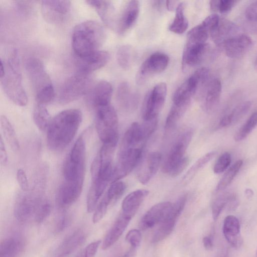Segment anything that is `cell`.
I'll list each match as a JSON object with an SVG mask.
<instances>
[{
    "label": "cell",
    "mask_w": 257,
    "mask_h": 257,
    "mask_svg": "<svg viewBox=\"0 0 257 257\" xmlns=\"http://www.w3.org/2000/svg\"><path fill=\"white\" fill-rule=\"evenodd\" d=\"M82 120L78 109L63 110L53 118L47 130V143L50 150L60 151L65 149L75 137Z\"/></svg>",
    "instance_id": "1"
},
{
    "label": "cell",
    "mask_w": 257,
    "mask_h": 257,
    "mask_svg": "<svg viewBox=\"0 0 257 257\" xmlns=\"http://www.w3.org/2000/svg\"><path fill=\"white\" fill-rule=\"evenodd\" d=\"M105 37V31L98 22L88 20L79 24L72 35V46L76 56L83 57L99 51Z\"/></svg>",
    "instance_id": "2"
},
{
    "label": "cell",
    "mask_w": 257,
    "mask_h": 257,
    "mask_svg": "<svg viewBox=\"0 0 257 257\" xmlns=\"http://www.w3.org/2000/svg\"><path fill=\"white\" fill-rule=\"evenodd\" d=\"M5 71L0 77L2 88L8 98L15 104L24 106L28 103V97L22 82L18 52H12L6 62Z\"/></svg>",
    "instance_id": "3"
},
{
    "label": "cell",
    "mask_w": 257,
    "mask_h": 257,
    "mask_svg": "<svg viewBox=\"0 0 257 257\" xmlns=\"http://www.w3.org/2000/svg\"><path fill=\"white\" fill-rule=\"evenodd\" d=\"M95 126L103 144H117L118 120L117 113L110 104L95 108Z\"/></svg>",
    "instance_id": "4"
},
{
    "label": "cell",
    "mask_w": 257,
    "mask_h": 257,
    "mask_svg": "<svg viewBox=\"0 0 257 257\" xmlns=\"http://www.w3.org/2000/svg\"><path fill=\"white\" fill-rule=\"evenodd\" d=\"M92 84L90 73L78 71L62 84L59 94V102L65 104L78 99L88 92Z\"/></svg>",
    "instance_id": "5"
},
{
    "label": "cell",
    "mask_w": 257,
    "mask_h": 257,
    "mask_svg": "<svg viewBox=\"0 0 257 257\" xmlns=\"http://www.w3.org/2000/svg\"><path fill=\"white\" fill-rule=\"evenodd\" d=\"M44 198L41 194L37 193L20 194L14 206L15 218L21 223H36L38 212Z\"/></svg>",
    "instance_id": "6"
},
{
    "label": "cell",
    "mask_w": 257,
    "mask_h": 257,
    "mask_svg": "<svg viewBox=\"0 0 257 257\" xmlns=\"http://www.w3.org/2000/svg\"><path fill=\"white\" fill-rule=\"evenodd\" d=\"M193 136V131L188 130L177 138L163 162L162 171L164 173L171 175L183 161Z\"/></svg>",
    "instance_id": "7"
},
{
    "label": "cell",
    "mask_w": 257,
    "mask_h": 257,
    "mask_svg": "<svg viewBox=\"0 0 257 257\" xmlns=\"http://www.w3.org/2000/svg\"><path fill=\"white\" fill-rule=\"evenodd\" d=\"M143 150V148H119L111 183L126 177L139 165L142 158Z\"/></svg>",
    "instance_id": "8"
},
{
    "label": "cell",
    "mask_w": 257,
    "mask_h": 257,
    "mask_svg": "<svg viewBox=\"0 0 257 257\" xmlns=\"http://www.w3.org/2000/svg\"><path fill=\"white\" fill-rule=\"evenodd\" d=\"M167 87L164 82L156 85L146 96L142 108L144 120L158 118L165 103Z\"/></svg>",
    "instance_id": "9"
},
{
    "label": "cell",
    "mask_w": 257,
    "mask_h": 257,
    "mask_svg": "<svg viewBox=\"0 0 257 257\" xmlns=\"http://www.w3.org/2000/svg\"><path fill=\"white\" fill-rule=\"evenodd\" d=\"M187 198L186 195L179 197L174 203L164 220L155 232L152 242L157 243L167 237L173 231L175 224L183 210Z\"/></svg>",
    "instance_id": "10"
},
{
    "label": "cell",
    "mask_w": 257,
    "mask_h": 257,
    "mask_svg": "<svg viewBox=\"0 0 257 257\" xmlns=\"http://www.w3.org/2000/svg\"><path fill=\"white\" fill-rule=\"evenodd\" d=\"M169 58L165 54L157 52L150 55L141 65L136 76L138 84H144L150 76L164 71L167 67Z\"/></svg>",
    "instance_id": "11"
},
{
    "label": "cell",
    "mask_w": 257,
    "mask_h": 257,
    "mask_svg": "<svg viewBox=\"0 0 257 257\" xmlns=\"http://www.w3.org/2000/svg\"><path fill=\"white\" fill-rule=\"evenodd\" d=\"M26 70L35 94L52 84L43 63L36 58H30L26 62Z\"/></svg>",
    "instance_id": "12"
},
{
    "label": "cell",
    "mask_w": 257,
    "mask_h": 257,
    "mask_svg": "<svg viewBox=\"0 0 257 257\" xmlns=\"http://www.w3.org/2000/svg\"><path fill=\"white\" fill-rule=\"evenodd\" d=\"M70 1H43L41 11L45 20L51 24H59L68 16L71 10Z\"/></svg>",
    "instance_id": "13"
},
{
    "label": "cell",
    "mask_w": 257,
    "mask_h": 257,
    "mask_svg": "<svg viewBox=\"0 0 257 257\" xmlns=\"http://www.w3.org/2000/svg\"><path fill=\"white\" fill-rule=\"evenodd\" d=\"M206 43H198L186 40L182 54V68L183 71L200 64L209 51Z\"/></svg>",
    "instance_id": "14"
},
{
    "label": "cell",
    "mask_w": 257,
    "mask_h": 257,
    "mask_svg": "<svg viewBox=\"0 0 257 257\" xmlns=\"http://www.w3.org/2000/svg\"><path fill=\"white\" fill-rule=\"evenodd\" d=\"M252 46V40L248 36L239 34L224 41L220 47L228 57L238 59L243 56Z\"/></svg>",
    "instance_id": "15"
},
{
    "label": "cell",
    "mask_w": 257,
    "mask_h": 257,
    "mask_svg": "<svg viewBox=\"0 0 257 257\" xmlns=\"http://www.w3.org/2000/svg\"><path fill=\"white\" fill-rule=\"evenodd\" d=\"M162 161V155L158 152L148 153L141 159L137 171V177L143 184H146L157 173Z\"/></svg>",
    "instance_id": "16"
},
{
    "label": "cell",
    "mask_w": 257,
    "mask_h": 257,
    "mask_svg": "<svg viewBox=\"0 0 257 257\" xmlns=\"http://www.w3.org/2000/svg\"><path fill=\"white\" fill-rule=\"evenodd\" d=\"M83 186V182L64 181L57 193L59 207L66 208L75 203L80 196Z\"/></svg>",
    "instance_id": "17"
},
{
    "label": "cell",
    "mask_w": 257,
    "mask_h": 257,
    "mask_svg": "<svg viewBox=\"0 0 257 257\" xmlns=\"http://www.w3.org/2000/svg\"><path fill=\"white\" fill-rule=\"evenodd\" d=\"M172 203L165 201L158 203L151 207L143 215L140 222V227L144 230L160 224L168 213Z\"/></svg>",
    "instance_id": "18"
},
{
    "label": "cell",
    "mask_w": 257,
    "mask_h": 257,
    "mask_svg": "<svg viewBox=\"0 0 257 257\" xmlns=\"http://www.w3.org/2000/svg\"><path fill=\"white\" fill-rule=\"evenodd\" d=\"M110 58L109 53L99 50L89 55L78 57L77 64L79 71L90 73L105 66Z\"/></svg>",
    "instance_id": "19"
},
{
    "label": "cell",
    "mask_w": 257,
    "mask_h": 257,
    "mask_svg": "<svg viewBox=\"0 0 257 257\" xmlns=\"http://www.w3.org/2000/svg\"><path fill=\"white\" fill-rule=\"evenodd\" d=\"M86 233L78 229L66 237L55 250L53 257H68L85 241Z\"/></svg>",
    "instance_id": "20"
},
{
    "label": "cell",
    "mask_w": 257,
    "mask_h": 257,
    "mask_svg": "<svg viewBox=\"0 0 257 257\" xmlns=\"http://www.w3.org/2000/svg\"><path fill=\"white\" fill-rule=\"evenodd\" d=\"M140 12V3L138 1H129L125 5L117 25L119 34L128 31L135 24Z\"/></svg>",
    "instance_id": "21"
},
{
    "label": "cell",
    "mask_w": 257,
    "mask_h": 257,
    "mask_svg": "<svg viewBox=\"0 0 257 257\" xmlns=\"http://www.w3.org/2000/svg\"><path fill=\"white\" fill-rule=\"evenodd\" d=\"M223 233L227 242L233 247H239L243 242L240 234L239 220L234 215H229L224 220Z\"/></svg>",
    "instance_id": "22"
},
{
    "label": "cell",
    "mask_w": 257,
    "mask_h": 257,
    "mask_svg": "<svg viewBox=\"0 0 257 257\" xmlns=\"http://www.w3.org/2000/svg\"><path fill=\"white\" fill-rule=\"evenodd\" d=\"M149 193L146 189H138L129 193L122 202L121 213L132 219Z\"/></svg>",
    "instance_id": "23"
},
{
    "label": "cell",
    "mask_w": 257,
    "mask_h": 257,
    "mask_svg": "<svg viewBox=\"0 0 257 257\" xmlns=\"http://www.w3.org/2000/svg\"><path fill=\"white\" fill-rule=\"evenodd\" d=\"M239 32V28L235 23L225 18H220L217 27L210 36L215 44L220 47L224 41L240 34Z\"/></svg>",
    "instance_id": "24"
},
{
    "label": "cell",
    "mask_w": 257,
    "mask_h": 257,
    "mask_svg": "<svg viewBox=\"0 0 257 257\" xmlns=\"http://www.w3.org/2000/svg\"><path fill=\"white\" fill-rule=\"evenodd\" d=\"M25 239L19 235L4 238L0 244V257H20L26 247Z\"/></svg>",
    "instance_id": "25"
},
{
    "label": "cell",
    "mask_w": 257,
    "mask_h": 257,
    "mask_svg": "<svg viewBox=\"0 0 257 257\" xmlns=\"http://www.w3.org/2000/svg\"><path fill=\"white\" fill-rule=\"evenodd\" d=\"M131 220V218L120 213L104 237L102 243L103 249L109 248L117 241L125 230Z\"/></svg>",
    "instance_id": "26"
},
{
    "label": "cell",
    "mask_w": 257,
    "mask_h": 257,
    "mask_svg": "<svg viewBox=\"0 0 257 257\" xmlns=\"http://www.w3.org/2000/svg\"><path fill=\"white\" fill-rule=\"evenodd\" d=\"M94 8L102 22L108 27L113 28L115 23V12L113 4L108 1H87Z\"/></svg>",
    "instance_id": "27"
},
{
    "label": "cell",
    "mask_w": 257,
    "mask_h": 257,
    "mask_svg": "<svg viewBox=\"0 0 257 257\" xmlns=\"http://www.w3.org/2000/svg\"><path fill=\"white\" fill-rule=\"evenodd\" d=\"M113 92L111 84L105 80L99 81L94 87L91 102L95 108L110 105Z\"/></svg>",
    "instance_id": "28"
},
{
    "label": "cell",
    "mask_w": 257,
    "mask_h": 257,
    "mask_svg": "<svg viewBox=\"0 0 257 257\" xmlns=\"http://www.w3.org/2000/svg\"><path fill=\"white\" fill-rule=\"evenodd\" d=\"M221 82L218 78L212 79L207 85L204 107L206 111H213L218 105L221 93Z\"/></svg>",
    "instance_id": "29"
},
{
    "label": "cell",
    "mask_w": 257,
    "mask_h": 257,
    "mask_svg": "<svg viewBox=\"0 0 257 257\" xmlns=\"http://www.w3.org/2000/svg\"><path fill=\"white\" fill-rule=\"evenodd\" d=\"M116 98L119 104L123 108L132 110L135 108L138 102L137 94L133 93L126 82L120 83L116 91Z\"/></svg>",
    "instance_id": "30"
},
{
    "label": "cell",
    "mask_w": 257,
    "mask_h": 257,
    "mask_svg": "<svg viewBox=\"0 0 257 257\" xmlns=\"http://www.w3.org/2000/svg\"><path fill=\"white\" fill-rule=\"evenodd\" d=\"M85 163H77L67 158L63 167L64 181L84 182Z\"/></svg>",
    "instance_id": "31"
},
{
    "label": "cell",
    "mask_w": 257,
    "mask_h": 257,
    "mask_svg": "<svg viewBox=\"0 0 257 257\" xmlns=\"http://www.w3.org/2000/svg\"><path fill=\"white\" fill-rule=\"evenodd\" d=\"M190 103H173V105L167 116L165 130L166 132L172 131L177 125L188 109Z\"/></svg>",
    "instance_id": "32"
},
{
    "label": "cell",
    "mask_w": 257,
    "mask_h": 257,
    "mask_svg": "<svg viewBox=\"0 0 257 257\" xmlns=\"http://www.w3.org/2000/svg\"><path fill=\"white\" fill-rule=\"evenodd\" d=\"M185 5L184 3H180L175 11V17L169 27L170 31L178 34L184 33L188 27V22L184 14Z\"/></svg>",
    "instance_id": "33"
},
{
    "label": "cell",
    "mask_w": 257,
    "mask_h": 257,
    "mask_svg": "<svg viewBox=\"0 0 257 257\" xmlns=\"http://www.w3.org/2000/svg\"><path fill=\"white\" fill-rule=\"evenodd\" d=\"M1 125L4 137L14 151L19 149V143L15 130L8 118L5 115L1 116Z\"/></svg>",
    "instance_id": "34"
},
{
    "label": "cell",
    "mask_w": 257,
    "mask_h": 257,
    "mask_svg": "<svg viewBox=\"0 0 257 257\" xmlns=\"http://www.w3.org/2000/svg\"><path fill=\"white\" fill-rule=\"evenodd\" d=\"M33 116L34 123L40 131L47 130L52 118L44 105L37 103Z\"/></svg>",
    "instance_id": "35"
},
{
    "label": "cell",
    "mask_w": 257,
    "mask_h": 257,
    "mask_svg": "<svg viewBox=\"0 0 257 257\" xmlns=\"http://www.w3.org/2000/svg\"><path fill=\"white\" fill-rule=\"evenodd\" d=\"M216 152H208L198 159L184 175L183 179L184 183H187L192 179L195 175L205 166L215 156Z\"/></svg>",
    "instance_id": "36"
},
{
    "label": "cell",
    "mask_w": 257,
    "mask_h": 257,
    "mask_svg": "<svg viewBox=\"0 0 257 257\" xmlns=\"http://www.w3.org/2000/svg\"><path fill=\"white\" fill-rule=\"evenodd\" d=\"M242 164V160H239L227 170L216 186L215 190L216 192L223 190L230 184L238 173Z\"/></svg>",
    "instance_id": "37"
},
{
    "label": "cell",
    "mask_w": 257,
    "mask_h": 257,
    "mask_svg": "<svg viewBox=\"0 0 257 257\" xmlns=\"http://www.w3.org/2000/svg\"><path fill=\"white\" fill-rule=\"evenodd\" d=\"M86 144L83 135L80 136L74 144L68 158L77 163H85Z\"/></svg>",
    "instance_id": "38"
},
{
    "label": "cell",
    "mask_w": 257,
    "mask_h": 257,
    "mask_svg": "<svg viewBox=\"0 0 257 257\" xmlns=\"http://www.w3.org/2000/svg\"><path fill=\"white\" fill-rule=\"evenodd\" d=\"M257 125V111L253 112L245 123L238 130L234 136L236 142H239L245 138Z\"/></svg>",
    "instance_id": "39"
},
{
    "label": "cell",
    "mask_w": 257,
    "mask_h": 257,
    "mask_svg": "<svg viewBox=\"0 0 257 257\" xmlns=\"http://www.w3.org/2000/svg\"><path fill=\"white\" fill-rule=\"evenodd\" d=\"M133 59V50L128 45L119 47L116 53V59L119 65L123 69L130 68Z\"/></svg>",
    "instance_id": "40"
},
{
    "label": "cell",
    "mask_w": 257,
    "mask_h": 257,
    "mask_svg": "<svg viewBox=\"0 0 257 257\" xmlns=\"http://www.w3.org/2000/svg\"><path fill=\"white\" fill-rule=\"evenodd\" d=\"M125 189V184L120 180L111 183L105 194L110 204L116 202L123 195Z\"/></svg>",
    "instance_id": "41"
},
{
    "label": "cell",
    "mask_w": 257,
    "mask_h": 257,
    "mask_svg": "<svg viewBox=\"0 0 257 257\" xmlns=\"http://www.w3.org/2000/svg\"><path fill=\"white\" fill-rule=\"evenodd\" d=\"M236 0H216L209 3L210 9L213 12H219L221 14L229 13L237 4Z\"/></svg>",
    "instance_id": "42"
},
{
    "label": "cell",
    "mask_w": 257,
    "mask_h": 257,
    "mask_svg": "<svg viewBox=\"0 0 257 257\" xmlns=\"http://www.w3.org/2000/svg\"><path fill=\"white\" fill-rule=\"evenodd\" d=\"M209 33L201 24L192 28L188 33L187 40L198 43H206L209 37Z\"/></svg>",
    "instance_id": "43"
},
{
    "label": "cell",
    "mask_w": 257,
    "mask_h": 257,
    "mask_svg": "<svg viewBox=\"0 0 257 257\" xmlns=\"http://www.w3.org/2000/svg\"><path fill=\"white\" fill-rule=\"evenodd\" d=\"M251 106L250 101H246L237 105L229 113L231 124L236 123L248 111Z\"/></svg>",
    "instance_id": "44"
},
{
    "label": "cell",
    "mask_w": 257,
    "mask_h": 257,
    "mask_svg": "<svg viewBox=\"0 0 257 257\" xmlns=\"http://www.w3.org/2000/svg\"><path fill=\"white\" fill-rule=\"evenodd\" d=\"M55 97V90L52 84L46 87L36 94L37 104H43L51 101Z\"/></svg>",
    "instance_id": "45"
},
{
    "label": "cell",
    "mask_w": 257,
    "mask_h": 257,
    "mask_svg": "<svg viewBox=\"0 0 257 257\" xmlns=\"http://www.w3.org/2000/svg\"><path fill=\"white\" fill-rule=\"evenodd\" d=\"M231 162L230 154L228 152H224L216 161L213 167V172L217 174L223 172L230 165Z\"/></svg>",
    "instance_id": "46"
},
{
    "label": "cell",
    "mask_w": 257,
    "mask_h": 257,
    "mask_svg": "<svg viewBox=\"0 0 257 257\" xmlns=\"http://www.w3.org/2000/svg\"><path fill=\"white\" fill-rule=\"evenodd\" d=\"M228 196L220 195L213 201L211 211L214 220L217 219L224 207L226 205Z\"/></svg>",
    "instance_id": "47"
},
{
    "label": "cell",
    "mask_w": 257,
    "mask_h": 257,
    "mask_svg": "<svg viewBox=\"0 0 257 257\" xmlns=\"http://www.w3.org/2000/svg\"><path fill=\"white\" fill-rule=\"evenodd\" d=\"M110 203L105 195L97 205L93 215L92 221L94 223L100 221L105 215Z\"/></svg>",
    "instance_id": "48"
},
{
    "label": "cell",
    "mask_w": 257,
    "mask_h": 257,
    "mask_svg": "<svg viewBox=\"0 0 257 257\" xmlns=\"http://www.w3.org/2000/svg\"><path fill=\"white\" fill-rule=\"evenodd\" d=\"M101 243V241L96 240L91 242L83 249L76 257H94Z\"/></svg>",
    "instance_id": "49"
},
{
    "label": "cell",
    "mask_w": 257,
    "mask_h": 257,
    "mask_svg": "<svg viewBox=\"0 0 257 257\" xmlns=\"http://www.w3.org/2000/svg\"><path fill=\"white\" fill-rule=\"evenodd\" d=\"M125 240L131 246L138 248L142 240V234L140 230L133 229L130 230L125 236Z\"/></svg>",
    "instance_id": "50"
},
{
    "label": "cell",
    "mask_w": 257,
    "mask_h": 257,
    "mask_svg": "<svg viewBox=\"0 0 257 257\" xmlns=\"http://www.w3.org/2000/svg\"><path fill=\"white\" fill-rule=\"evenodd\" d=\"M71 218L67 214L62 215L57 221L55 225V231L57 233L64 230L70 224Z\"/></svg>",
    "instance_id": "51"
},
{
    "label": "cell",
    "mask_w": 257,
    "mask_h": 257,
    "mask_svg": "<svg viewBox=\"0 0 257 257\" xmlns=\"http://www.w3.org/2000/svg\"><path fill=\"white\" fill-rule=\"evenodd\" d=\"M245 15L247 20L252 23H257V1L247 7Z\"/></svg>",
    "instance_id": "52"
},
{
    "label": "cell",
    "mask_w": 257,
    "mask_h": 257,
    "mask_svg": "<svg viewBox=\"0 0 257 257\" xmlns=\"http://www.w3.org/2000/svg\"><path fill=\"white\" fill-rule=\"evenodd\" d=\"M18 184L22 191L26 192L29 189V183L25 172L22 169H19L17 172Z\"/></svg>",
    "instance_id": "53"
},
{
    "label": "cell",
    "mask_w": 257,
    "mask_h": 257,
    "mask_svg": "<svg viewBox=\"0 0 257 257\" xmlns=\"http://www.w3.org/2000/svg\"><path fill=\"white\" fill-rule=\"evenodd\" d=\"M0 162L4 166L8 162L7 153L2 136L0 138Z\"/></svg>",
    "instance_id": "54"
},
{
    "label": "cell",
    "mask_w": 257,
    "mask_h": 257,
    "mask_svg": "<svg viewBox=\"0 0 257 257\" xmlns=\"http://www.w3.org/2000/svg\"><path fill=\"white\" fill-rule=\"evenodd\" d=\"M239 204V201L235 195L228 196V200L226 205L229 210H234L238 206Z\"/></svg>",
    "instance_id": "55"
},
{
    "label": "cell",
    "mask_w": 257,
    "mask_h": 257,
    "mask_svg": "<svg viewBox=\"0 0 257 257\" xmlns=\"http://www.w3.org/2000/svg\"><path fill=\"white\" fill-rule=\"evenodd\" d=\"M203 244L204 248L207 250L212 249L213 246V239L211 236H206L203 238Z\"/></svg>",
    "instance_id": "56"
},
{
    "label": "cell",
    "mask_w": 257,
    "mask_h": 257,
    "mask_svg": "<svg viewBox=\"0 0 257 257\" xmlns=\"http://www.w3.org/2000/svg\"><path fill=\"white\" fill-rule=\"evenodd\" d=\"M179 3L180 2L177 1H167L166 2V8L169 11H173L176 10Z\"/></svg>",
    "instance_id": "57"
},
{
    "label": "cell",
    "mask_w": 257,
    "mask_h": 257,
    "mask_svg": "<svg viewBox=\"0 0 257 257\" xmlns=\"http://www.w3.org/2000/svg\"><path fill=\"white\" fill-rule=\"evenodd\" d=\"M219 126L225 127L231 124V120L229 115L224 116L219 122Z\"/></svg>",
    "instance_id": "58"
},
{
    "label": "cell",
    "mask_w": 257,
    "mask_h": 257,
    "mask_svg": "<svg viewBox=\"0 0 257 257\" xmlns=\"http://www.w3.org/2000/svg\"><path fill=\"white\" fill-rule=\"evenodd\" d=\"M137 248L135 247L131 246L123 257H135L137 254Z\"/></svg>",
    "instance_id": "59"
},
{
    "label": "cell",
    "mask_w": 257,
    "mask_h": 257,
    "mask_svg": "<svg viewBox=\"0 0 257 257\" xmlns=\"http://www.w3.org/2000/svg\"><path fill=\"white\" fill-rule=\"evenodd\" d=\"M245 195L247 198H250L253 195V191L250 188H247L245 190Z\"/></svg>",
    "instance_id": "60"
},
{
    "label": "cell",
    "mask_w": 257,
    "mask_h": 257,
    "mask_svg": "<svg viewBox=\"0 0 257 257\" xmlns=\"http://www.w3.org/2000/svg\"><path fill=\"white\" fill-rule=\"evenodd\" d=\"M254 69L257 71V58L255 59V62H254Z\"/></svg>",
    "instance_id": "61"
},
{
    "label": "cell",
    "mask_w": 257,
    "mask_h": 257,
    "mask_svg": "<svg viewBox=\"0 0 257 257\" xmlns=\"http://www.w3.org/2000/svg\"><path fill=\"white\" fill-rule=\"evenodd\" d=\"M255 257H257V248H256V250Z\"/></svg>",
    "instance_id": "62"
}]
</instances>
